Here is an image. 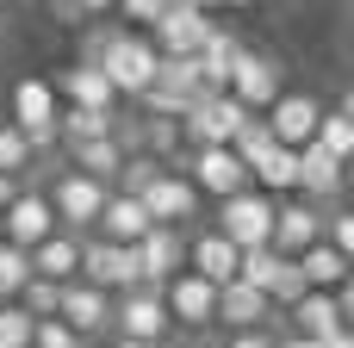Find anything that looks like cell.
Masks as SVG:
<instances>
[{"label":"cell","instance_id":"obj_46","mask_svg":"<svg viewBox=\"0 0 354 348\" xmlns=\"http://www.w3.org/2000/svg\"><path fill=\"white\" fill-rule=\"evenodd\" d=\"M6 6H12V0H0V12H6Z\"/></svg>","mask_w":354,"mask_h":348},{"label":"cell","instance_id":"obj_40","mask_svg":"<svg viewBox=\"0 0 354 348\" xmlns=\"http://www.w3.org/2000/svg\"><path fill=\"white\" fill-rule=\"evenodd\" d=\"M274 348H324V342H305V336H280Z\"/></svg>","mask_w":354,"mask_h":348},{"label":"cell","instance_id":"obj_2","mask_svg":"<svg viewBox=\"0 0 354 348\" xmlns=\"http://www.w3.org/2000/svg\"><path fill=\"white\" fill-rule=\"evenodd\" d=\"M255 112H243L230 93H199L187 112H180V143L187 149H230V137L249 125Z\"/></svg>","mask_w":354,"mask_h":348},{"label":"cell","instance_id":"obj_20","mask_svg":"<svg viewBox=\"0 0 354 348\" xmlns=\"http://www.w3.org/2000/svg\"><path fill=\"white\" fill-rule=\"evenodd\" d=\"M280 311L255 293V286H243V280H230V286H218V324L230 330V336H249V330H268Z\"/></svg>","mask_w":354,"mask_h":348},{"label":"cell","instance_id":"obj_4","mask_svg":"<svg viewBox=\"0 0 354 348\" xmlns=\"http://www.w3.org/2000/svg\"><path fill=\"white\" fill-rule=\"evenodd\" d=\"M106 193H112V187H100V181H87V174H75V168H56V181H50L44 199H50V212H56V230H68V237H93Z\"/></svg>","mask_w":354,"mask_h":348},{"label":"cell","instance_id":"obj_11","mask_svg":"<svg viewBox=\"0 0 354 348\" xmlns=\"http://www.w3.org/2000/svg\"><path fill=\"white\" fill-rule=\"evenodd\" d=\"M317 118H324V100H317V93H280V100L261 112V125H268V137H274L280 149H305V143L317 137Z\"/></svg>","mask_w":354,"mask_h":348},{"label":"cell","instance_id":"obj_12","mask_svg":"<svg viewBox=\"0 0 354 348\" xmlns=\"http://www.w3.org/2000/svg\"><path fill=\"white\" fill-rule=\"evenodd\" d=\"M180 174L193 181V193H212L218 205L236 199V193H249V168H243L230 149H193V156L180 162Z\"/></svg>","mask_w":354,"mask_h":348},{"label":"cell","instance_id":"obj_6","mask_svg":"<svg viewBox=\"0 0 354 348\" xmlns=\"http://www.w3.org/2000/svg\"><path fill=\"white\" fill-rule=\"evenodd\" d=\"M81 280L106 299L118 293H137L143 274H137V249H118V243H100V237H81Z\"/></svg>","mask_w":354,"mask_h":348},{"label":"cell","instance_id":"obj_33","mask_svg":"<svg viewBox=\"0 0 354 348\" xmlns=\"http://www.w3.org/2000/svg\"><path fill=\"white\" fill-rule=\"evenodd\" d=\"M112 12H124V19H131L124 31H149V25L168 12V0H112Z\"/></svg>","mask_w":354,"mask_h":348},{"label":"cell","instance_id":"obj_5","mask_svg":"<svg viewBox=\"0 0 354 348\" xmlns=\"http://www.w3.org/2000/svg\"><path fill=\"white\" fill-rule=\"evenodd\" d=\"M274 205H280V199H268V193L249 187V193H236V199L218 205V224H212V230H218L236 255H243V249H268V237H274Z\"/></svg>","mask_w":354,"mask_h":348},{"label":"cell","instance_id":"obj_17","mask_svg":"<svg viewBox=\"0 0 354 348\" xmlns=\"http://www.w3.org/2000/svg\"><path fill=\"white\" fill-rule=\"evenodd\" d=\"M280 318H286V324H292V336H305V342H330V336H342V330H348V311H342V299H336V293H299Z\"/></svg>","mask_w":354,"mask_h":348},{"label":"cell","instance_id":"obj_38","mask_svg":"<svg viewBox=\"0 0 354 348\" xmlns=\"http://www.w3.org/2000/svg\"><path fill=\"white\" fill-rule=\"evenodd\" d=\"M75 12H81V19H100V25H106V19H112V0H75Z\"/></svg>","mask_w":354,"mask_h":348},{"label":"cell","instance_id":"obj_24","mask_svg":"<svg viewBox=\"0 0 354 348\" xmlns=\"http://www.w3.org/2000/svg\"><path fill=\"white\" fill-rule=\"evenodd\" d=\"M236 50H243V37H236L230 25H212V31H205V44H199V56H193L205 93H224V87H230V62H236Z\"/></svg>","mask_w":354,"mask_h":348},{"label":"cell","instance_id":"obj_29","mask_svg":"<svg viewBox=\"0 0 354 348\" xmlns=\"http://www.w3.org/2000/svg\"><path fill=\"white\" fill-rule=\"evenodd\" d=\"M143 156L162 168H180V118H143Z\"/></svg>","mask_w":354,"mask_h":348},{"label":"cell","instance_id":"obj_25","mask_svg":"<svg viewBox=\"0 0 354 348\" xmlns=\"http://www.w3.org/2000/svg\"><path fill=\"white\" fill-rule=\"evenodd\" d=\"M31 274H37V280H50V286L81 280V237L56 230L50 243H37V249H31Z\"/></svg>","mask_w":354,"mask_h":348},{"label":"cell","instance_id":"obj_31","mask_svg":"<svg viewBox=\"0 0 354 348\" xmlns=\"http://www.w3.org/2000/svg\"><path fill=\"white\" fill-rule=\"evenodd\" d=\"M25 168H37V156H31V143L0 118V181H25Z\"/></svg>","mask_w":354,"mask_h":348},{"label":"cell","instance_id":"obj_42","mask_svg":"<svg viewBox=\"0 0 354 348\" xmlns=\"http://www.w3.org/2000/svg\"><path fill=\"white\" fill-rule=\"evenodd\" d=\"M324 348H354V336H348V330H342V336H330V342H324Z\"/></svg>","mask_w":354,"mask_h":348},{"label":"cell","instance_id":"obj_30","mask_svg":"<svg viewBox=\"0 0 354 348\" xmlns=\"http://www.w3.org/2000/svg\"><path fill=\"white\" fill-rule=\"evenodd\" d=\"M311 143H317V149H330L336 162H348V156H354V112H348V106L324 112V118H317V137H311Z\"/></svg>","mask_w":354,"mask_h":348},{"label":"cell","instance_id":"obj_39","mask_svg":"<svg viewBox=\"0 0 354 348\" xmlns=\"http://www.w3.org/2000/svg\"><path fill=\"white\" fill-rule=\"evenodd\" d=\"M50 12H56V19H62V25H87V19H81V12H75V0H50Z\"/></svg>","mask_w":354,"mask_h":348},{"label":"cell","instance_id":"obj_21","mask_svg":"<svg viewBox=\"0 0 354 348\" xmlns=\"http://www.w3.org/2000/svg\"><path fill=\"white\" fill-rule=\"evenodd\" d=\"M50 93H56V106H81V112H118V93L106 87V75L100 68H62L56 81H50Z\"/></svg>","mask_w":354,"mask_h":348},{"label":"cell","instance_id":"obj_41","mask_svg":"<svg viewBox=\"0 0 354 348\" xmlns=\"http://www.w3.org/2000/svg\"><path fill=\"white\" fill-rule=\"evenodd\" d=\"M19 193V181H0V212H6V199Z\"/></svg>","mask_w":354,"mask_h":348},{"label":"cell","instance_id":"obj_22","mask_svg":"<svg viewBox=\"0 0 354 348\" xmlns=\"http://www.w3.org/2000/svg\"><path fill=\"white\" fill-rule=\"evenodd\" d=\"M149 230H156V224H149V212H143L137 199H124V193H106V205H100V224H93V237H100V243L137 249Z\"/></svg>","mask_w":354,"mask_h":348},{"label":"cell","instance_id":"obj_44","mask_svg":"<svg viewBox=\"0 0 354 348\" xmlns=\"http://www.w3.org/2000/svg\"><path fill=\"white\" fill-rule=\"evenodd\" d=\"M193 348H224V336H205V342H193Z\"/></svg>","mask_w":354,"mask_h":348},{"label":"cell","instance_id":"obj_37","mask_svg":"<svg viewBox=\"0 0 354 348\" xmlns=\"http://www.w3.org/2000/svg\"><path fill=\"white\" fill-rule=\"evenodd\" d=\"M224 348H274L268 330H249V336H224Z\"/></svg>","mask_w":354,"mask_h":348},{"label":"cell","instance_id":"obj_28","mask_svg":"<svg viewBox=\"0 0 354 348\" xmlns=\"http://www.w3.org/2000/svg\"><path fill=\"white\" fill-rule=\"evenodd\" d=\"M68 168H75V174H87V181H100V187H112V181H118V168H124V149H118L112 137H100V143L68 149Z\"/></svg>","mask_w":354,"mask_h":348},{"label":"cell","instance_id":"obj_34","mask_svg":"<svg viewBox=\"0 0 354 348\" xmlns=\"http://www.w3.org/2000/svg\"><path fill=\"white\" fill-rule=\"evenodd\" d=\"M0 348H31V318L19 305H0Z\"/></svg>","mask_w":354,"mask_h":348},{"label":"cell","instance_id":"obj_8","mask_svg":"<svg viewBox=\"0 0 354 348\" xmlns=\"http://www.w3.org/2000/svg\"><path fill=\"white\" fill-rule=\"evenodd\" d=\"M243 112H268L274 100H280V62L268 56V50H236V62H230V87H224Z\"/></svg>","mask_w":354,"mask_h":348},{"label":"cell","instance_id":"obj_43","mask_svg":"<svg viewBox=\"0 0 354 348\" xmlns=\"http://www.w3.org/2000/svg\"><path fill=\"white\" fill-rule=\"evenodd\" d=\"M112 348H168V342H112Z\"/></svg>","mask_w":354,"mask_h":348},{"label":"cell","instance_id":"obj_3","mask_svg":"<svg viewBox=\"0 0 354 348\" xmlns=\"http://www.w3.org/2000/svg\"><path fill=\"white\" fill-rule=\"evenodd\" d=\"M56 93H50V81L44 75H19L12 81V131L31 143V156H44V149H56Z\"/></svg>","mask_w":354,"mask_h":348},{"label":"cell","instance_id":"obj_16","mask_svg":"<svg viewBox=\"0 0 354 348\" xmlns=\"http://www.w3.org/2000/svg\"><path fill=\"white\" fill-rule=\"evenodd\" d=\"M137 274H143V286L149 293H162L174 274H187V230H149L143 243H137Z\"/></svg>","mask_w":354,"mask_h":348},{"label":"cell","instance_id":"obj_14","mask_svg":"<svg viewBox=\"0 0 354 348\" xmlns=\"http://www.w3.org/2000/svg\"><path fill=\"white\" fill-rule=\"evenodd\" d=\"M212 25H218V19H205V12H193V6H180V0H168V12H162L143 37L156 44V56H199V44H205Z\"/></svg>","mask_w":354,"mask_h":348},{"label":"cell","instance_id":"obj_18","mask_svg":"<svg viewBox=\"0 0 354 348\" xmlns=\"http://www.w3.org/2000/svg\"><path fill=\"white\" fill-rule=\"evenodd\" d=\"M342 187H348V162H336L330 149L305 143V149H299V193H305V205L330 212V199H336Z\"/></svg>","mask_w":354,"mask_h":348},{"label":"cell","instance_id":"obj_27","mask_svg":"<svg viewBox=\"0 0 354 348\" xmlns=\"http://www.w3.org/2000/svg\"><path fill=\"white\" fill-rule=\"evenodd\" d=\"M249 187L255 193H268V199H280V193H299V149H268L255 168H249Z\"/></svg>","mask_w":354,"mask_h":348},{"label":"cell","instance_id":"obj_7","mask_svg":"<svg viewBox=\"0 0 354 348\" xmlns=\"http://www.w3.org/2000/svg\"><path fill=\"white\" fill-rule=\"evenodd\" d=\"M56 237V212H50V199H44V187H19L12 199H6V212H0V243H12V249H37V243H50Z\"/></svg>","mask_w":354,"mask_h":348},{"label":"cell","instance_id":"obj_10","mask_svg":"<svg viewBox=\"0 0 354 348\" xmlns=\"http://www.w3.org/2000/svg\"><path fill=\"white\" fill-rule=\"evenodd\" d=\"M112 330L118 342H168V311H162V293L137 286V293H118L112 299Z\"/></svg>","mask_w":354,"mask_h":348},{"label":"cell","instance_id":"obj_19","mask_svg":"<svg viewBox=\"0 0 354 348\" xmlns=\"http://www.w3.org/2000/svg\"><path fill=\"white\" fill-rule=\"evenodd\" d=\"M56 324H68V330L87 342V336L112 330V299H106V293H93L87 280H68V286H62V299H56Z\"/></svg>","mask_w":354,"mask_h":348},{"label":"cell","instance_id":"obj_23","mask_svg":"<svg viewBox=\"0 0 354 348\" xmlns=\"http://www.w3.org/2000/svg\"><path fill=\"white\" fill-rule=\"evenodd\" d=\"M236 249L218 237V230H199V237H187V274H199L205 286H230L236 280Z\"/></svg>","mask_w":354,"mask_h":348},{"label":"cell","instance_id":"obj_35","mask_svg":"<svg viewBox=\"0 0 354 348\" xmlns=\"http://www.w3.org/2000/svg\"><path fill=\"white\" fill-rule=\"evenodd\" d=\"M324 243H330L336 255H348V249H354V212H342V205L324 212Z\"/></svg>","mask_w":354,"mask_h":348},{"label":"cell","instance_id":"obj_1","mask_svg":"<svg viewBox=\"0 0 354 348\" xmlns=\"http://www.w3.org/2000/svg\"><path fill=\"white\" fill-rule=\"evenodd\" d=\"M156 62H162V56H156V44H149L143 31L112 25V31H106V50H100V62H93V68L106 75V87H112L118 100H137V93L156 81Z\"/></svg>","mask_w":354,"mask_h":348},{"label":"cell","instance_id":"obj_13","mask_svg":"<svg viewBox=\"0 0 354 348\" xmlns=\"http://www.w3.org/2000/svg\"><path fill=\"white\" fill-rule=\"evenodd\" d=\"M162 311H168V324H180V330H212V324H218V286H205L199 274H174V280L162 286Z\"/></svg>","mask_w":354,"mask_h":348},{"label":"cell","instance_id":"obj_32","mask_svg":"<svg viewBox=\"0 0 354 348\" xmlns=\"http://www.w3.org/2000/svg\"><path fill=\"white\" fill-rule=\"evenodd\" d=\"M25 280H31V255L12 249V243H0V305H12Z\"/></svg>","mask_w":354,"mask_h":348},{"label":"cell","instance_id":"obj_9","mask_svg":"<svg viewBox=\"0 0 354 348\" xmlns=\"http://www.w3.org/2000/svg\"><path fill=\"white\" fill-rule=\"evenodd\" d=\"M137 205H143L149 224H162V230H187V224L199 218V193H193V181H187L180 168H162V174L143 187Z\"/></svg>","mask_w":354,"mask_h":348},{"label":"cell","instance_id":"obj_26","mask_svg":"<svg viewBox=\"0 0 354 348\" xmlns=\"http://www.w3.org/2000/svg\"><path fill=\"white\" fill-rule=\"evenodd\" d=\"M292 268H299L305 293H336V286H348V255H336L330 243H311Z\"/></svg>","mask_w":354,"mask_h":348},{"label":"cell","instance_id":"obj_45","mask_svg":"<svg viewBox=\"0 0 354 348\" xmlns=\"http://www.w3.org/2000/svg\"><path fill=\"white\" fill-rule=\"evenodd\" d=\"M218 6H255V0H218Z\"/></svg>","mask_w":354,"mask_h":348},{"label":"cell","instance_id":"obj_15","mask_svg":"<svg viewBox=\"0 0 354 348\" xmlns=\"http://www.w3.org/2000/svg\"><path fill=\"white\" fill-rule=\"evenodd\" d=\"M311 243H324V212H317V205H305V199L274 205V237H268V249H274V255H286V262H299Z\"/></svg>","mask_w":354,"mask_h":348},{"label":"cell","instance_id":"obj_36","mask_svg":"<svg viewBox=\"0 0 354 348\" xmlns=\"http://www.w3.org/2000/svg\"><path fill=\"white\" fill-rule=\"evenodd\" d=\"M31 348H87L68 324H56V318H44V324H31Z\"/></svg>","mask_w":354,"mask_h":348}]
</instances>
